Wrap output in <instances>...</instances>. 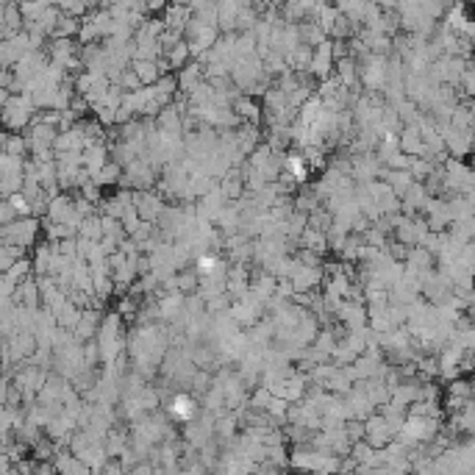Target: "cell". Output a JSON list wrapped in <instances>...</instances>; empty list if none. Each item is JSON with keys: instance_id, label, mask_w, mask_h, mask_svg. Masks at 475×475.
<instances>
[{"instance_id": "obj_1", "label": "cell", "mask_w": 475, "mask_h": 475, "mask_svg": "<svg viewBox=\"0 0 475 475\" xmlns=\"http://www.w3.org/2000/svg\"><path fill=\"white\" fill-rule=\"evenodd\" d=\"M172 414L178 419H192L195 417V400L187 397V395H178V397L172 400Z\"/></svg>"}, {"instance_id": "obj_2", "label": "cell", "mask_w": 475, "mask_h": 475, "mask_svg": "<svg viewBox=\"0 0 475 475\" xmlns=\"http://www.w3.org/2000/svg\"><path fill=\"white\" fill-rule=\"evenodd\" d=\"M286 165H289V172H292V175L303 178V172H306V167H303V159H289Z\"/></svg>"}]
</instances>
